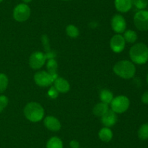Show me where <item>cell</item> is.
Instances as JSON below:
<instances>
[{"label":"cell","instance_id":"obj_26","mask_svg":"<svg viewBox=\"0 0 148 148\" xmlns=\"http://www.w3.org/2000/svg\"><path fill=\"white\" fill-rule=\"evenodd\" d=\"M41 41L43 45V48H44V49L46 50V52H50L51 49H50V46H49V40L48 36L45 34L43 35L41 38Z\"/></svg>","mask_w":148,"mask_h":148},{"label":"cell","instance_id":"obj_27","mask_svg":"<svg viewBox=\"0 0 148 148\" xmlns=\"http://www.w3.org/2000/svg\"><path fill=\"white\" fill-rule=\"evenodd\" d=\"M48 94H49V96L51 99H55L58 97L59 92H58L57 90L55 89L54 86H52L51 87V89H49V91H48Z\"/></svg>","mask_w":148,"mask_h":148},{"label":"cell","instance_id":"obj_21","mask_svg":"<svg viewBox=\"0 0 148 148\" xmlns=\"http://www.w3.org/2000/svg\"><path fill=\"white\" fill-rule=\"evenodd\" d=\"M139 139L141 140H147L148 139V123H144L142 125L137 131Z\"/></svg>","mask_w":148,"mask_h":148},{"label":"cell","instance_id":"obj_14","mask_svg":"<svg viewBox=\"0 0 148 148\" xmlns=\"http://www.w3.org/2000/svg\"><path fill=\"white\" fill-rule=\"evenodd\" d=\"M53 84H54L53 86L59 93H66L70 89V84L68 81L64 78L58 77L54 80Z\"/></svg>","mask_w":148,"mask_h":148},{"label":"cell","instance_id":"obj_29","mask_svg":"<svg viewBox=\"0 0 148 148\" xmlns=\"http://www.w3.org/2000/svg\"><path fill=\"white\" fill-rule=\"evenodd\" d=\"M71 148H79V143L77 140H72L69 142Z\"/></svg>","mask_w":148,"mask_h":148},{"label":"cell","instance_id":"obj_33","mask_svg":"<svg viewBox=\"0 0 148 148\" xmlns=\"http://www.w3.org/2000/svg\"><path fill=\"white\" fill-rule=\"evenodd\" d=\"M4 1V0H0V3H1V1Z\"/></svg>","mask_w":148,"mask_h":148},{"label":"cell","instance_id":"obj_25","mask_svg":"<svg viewBox=\"0 0 148 148\" xmlns=\"http://www.w3.org/2000/svg\"><path fill=\"white\" fill-rule=\"evenodd\" d=\"M9 103V100L7 96L0 95V113L3 111Z\"/></svg>","mask_w":148,"mask_h":148},{"label":"cell","instance_id":"obj_11","mask_svg":"<svg viewBox=\"0 0 148 148\" xmlns=\"http://www.w3.org/2000/svg\"><path fill=\"white\" fill-rule=\"evenodd\" d=\"M117 120H118V118H117L116 113L112 110H108L101 117V123L105 126V127L110 128L114 126L117 122Z\"/></svg>","mask_w":148,"mask_h":148},{"label":"cell","instance_id":"obj_3","mask_svg":"<svg viewBox=\"0 0 148 148\" xmlns=\"http://www.w3.org/2000/svg\"><path fill=\"white\" fill-rule=\"evenodd\" d=\"M24 115L30 122L40 121L44 117V109L39 103L31 102L27 103L24 108Z\"/></svg>","mask_w":148,"mask_h":148},{"label":"cell","instance_id":"obj_10","mask_svg":"<svg viewBox=\"0 0 148 148\" xmlns=\"http://www.w3.org/2000/svg\"><path fill=\"white\" fill-rule=\"evenodd\" d=\"M126 41L123 36L118 33L113 36L110 41V46L112 51L115 53H120L125 48Z\"/></svg>","mask_w":148,"mask_h":148},{"label":"cell","instance_id":"obj_22","mask_svg":"<svg viewBox=\"0 0 148 148\" xmlns=\"http://www.w3.org/2000/svg\"><path fill=\"white\" fill-rule=\"evenodd\" d=\"M66 33L71 38H77L79 35V29L74 25H69L66 26Z\"/></svg>","mask_w":148,"mask_h":148},{"label":"cell","instance_id":"obj_32","mask_svg":"<svg viewBox=\"0 0 148 148\" xmlns=\"http://www.w3.org/2000/svg\"><path fill=\"white\" fill-rule=\"evenodd\" d=\"M147 84H148V74H147Z\"/></svg>","mask_w":148,"mask_h":148},{"label":"cell","instance_id":"obj_8","mask_svg":"<svg viewBox=\"0 0 148 148\" xmlns=\"http://www.w3.org/2000/svg\"><path fill=\"white\" fill-rule=\"evenodd\" d=\"M35 83L41 87H46L50 86L54 81V79L49 73L42 71L37 72L34 75Z\"/></svg>","mask_w":148,"mask_h":148},{"label":"cell","instance_id":"obj_30","mask_svg":"<svg viewBox=\"0 0 148 148\" xmlns=\"http://www.w3.org/2000/svg\"><path fill=\"white\" fill-rule=\"evenodd\" d=\"M22 1H23V2L25 3V4H27V3L31 2V1H33V0H22Z\"/></svg>","mask_w":148,"mask_h":148},{"label":"cell","instance_id":"obj_12","mask_svg":"<svg viewBox=\"0 0 148 148\" xmlns=\"http://www.w3.org/2000/svg\"><path fill=\"white\" fill-rule=\"evenodd\" d=\"M43 123H44V126H46V129L52 131H58L60 130L61 127H62V125H61L59 119L53 117V116H46L43 120Z\"/></svg>","mask_w":148,"mask_h":148},{"label":"cell","instance_id":"obj_4","mask_svg":"<svg viewBox=\"0 0 148 148\" xmlns=\"http://www.w3.org/2000/svg\"><path fill=\"white\" fill-rule=\"evenodd\" d=\"M130 101L126 96L119 95L114 97L111 102V110L116 113H123L129 109Z\"/></svg>","mask_w":148,"mask_h":148},{"label":"cell","instance_id":"obj_2","mask_svg":"<svg viewBox=\"0 0 148 148\" xmlns=\"http://www.w3.org/2000/svg\"><path fill=\"white\" fill-rule=\"evenodd\" d=\"M114 72L118 76L124 79H130L134 77L136 73V68L132 62L129 60H121L114 65Z\"/></svg>","mask_w":148,"mask_h":148},{"label":"cell","instance_id":"obj_13","mask_svg":"<svg viewBox=\"0 0 148 148\" xmlns=\"http://www.w3.org/2000/svg\"><path fill=\"white\" fill-rule=\"evenodd\" d=\"M114 6L117 11L121 13H126L132 7L133 0H114Z\"/></svg>","mask_w":148,"mask_h":148},{"label":"cell","instance_id":"obj_9","mask_svg":"<svg viewBox=\"0 0 148 148\" xmlns=\"http://www.w3.org/2000/svg\"><path fill=\"white\" fill-rule=\"evenodd\" d=\"M111 28L117 33H124L127 28V22L121 15L117 14L113 16L111 19Z\"/></svg>","mask_w":148,"mask_h":148},{"label":"cell","instance_id":"obj_28","mask_svg":"<svg viewBox=\"0 0 148 148\" xmlns=\"http://www.w3.org/2000/svg\"><path fill=\"white\" fill-rule=\"evenodd\" d=\"M141 101L143 102L144 104H148V91H145V92L142 95Z\"/></svg>","mask_w":148,"mask_h":148},{"label":"cell","instance_id":"obj_7","mask_svg":"<svg viewBox=\"0 0 148 148\" xmlns=\"http://www.w3.org/2000/svg\"><path fill=\"white\" fill-rule=\"evenodd\" d=\"M46 57L43 52H35L31 54L29 58V65L30 68L34 70L41 68L45 65Z\"/></svg>","mask_w":148,"mask_h":148},{"label":"cell","instance_id":"obj_1","mask_svg":"<svg viewBox=\"0 0 148 148\" xmlns=\"http://www.w3.org/2000/svg\"><path fill=\"white\" fill-rule=\"evenodd\" d=\"M130 57L133 63L144 65L148 61V46L144 43L135 44L130 49Z\"/></svg>","mask_w":148,"mask_h":148},{"label":"cell","instance_id":"obj_34","mask_svg":"<svg viewBox=\"0 0 148 148\" xmlns=\"http://www.w3.org/2000/svg\"><path fill=\"white\" fill-rule=\"evenodd\" d=\"M147 7H148V5H147Z\"/></svg>","mask_w":148,"mask_h":148},{"label":"cell","instance_id":"obj_31","mask_svg":"<svg viewBox=\"0 0 148 148\" xmlns=\"http://www.w3.org/2000/svg\"><path fill=\"white\" fill-rule=\"evenodd\" d=\"M62 1H71V0H62Z\"/></svg>","mask_w":148,"mask_h":148},{"label":"cell","instance_id":"obj_23","mask_svg":"<svg viewBox=\"0 0 148 148\" xmlns=\"http://www.w3.org/2000/svg\"><path fill=\"white\" fill-rule=\"evenodd\" d=\"M9 80L7 75L0 73V94L4 92L8 86Z\"/></svg>","mask_w":148,"mask_h":148},{"label":"cell","instance_id":"obj_20","mask_svg":"<svg viewBox=\"0 0 148 148\" xmlns=\"http://www.w3.org/2000/svg\"><path fill=\"white\" fill-rule=\"evenodd\" d=\"M124 40L126 42L130 44H133L137 41V34L134 30H127L124 32Z\"/></svg>","mask_w":148,"mask_h":148},{"label":"cell","instance_id":"obj_16","mask_svg":"<svg viewBox=\"0 0 148 148\" xmlns=\"http://www.w3.org/2000/svg\"><path fill=\"white\" fill-rule=\"evenodd\" d=\"M108 110L109 109H108V104L103 102H100L95 104V107H93L92 112H93V114L95 115L98 116V117H102Z\"/></svg>","mask_w":148,"mask_h":148},{"label":"cell","instance_id":"obj_18","mask_svg":"<svg viewBox=\"0 0 148 148\" xmlns=\"http://www.w3.org/2000/svg\"><path fill=\"white\" fill-rule=\"evenodd\" d=\"M114 98V94L108 89H103L100 93V99L101 100V102L105 103L108 105L111 104Z\"/></svg>","mask_w":148,"mask_h":148},{"label":"cell","instance_id":"obj_5","mask_svg":"<svg viewBox=\"0 0 148 148\" xmlns=\"http://www.w3.org/2000/svg\"><path fill=\"white\" fill-rule=\"evenodd\" d=\"M30 8L27 4L21 3L15 6L13 10V17L17 22H25L30 17Z\"/></svg>","mask_w":148,"mask_h":148},{"label":"cell","instance_id":"obj_6","mask_svg":"<svg viewBox=\"0 0 148 148\" xmlns=\"http://www.w3.org/2000/svg\"><path fill=\"white\" fill-rule=\"evenodd\" d=\"M135 27L141 31L148 30V10H139L134 16Z\"/></svg>","mask_w":148,"mask_h":148},{"label":"cell","instance_id":"obj_24","mask_svg":"<svg viewBox=\"0 0 148 148\" xmlns=\"http://www.w3.org/2000/svg\"><path fill=\"white\" fill-rule=\"evenodd\" d=\"M133 5L138 10H145L148 5V0H133Z\"/></svg>","mask_w":148,"mask_h":148},{"label":"cell","instance_id":"obj_19","mask_svg":"<svg viewBox=\"0 0 148 148\" xmlns=\"http://www.w3.org/2000/svg\"><path fill=\"white\" fill-rule=\"evenodd\" d=\"M46 148H63V142L60 138L53 136L48 140Z\"/></svg>","mask_w":148,"mask_h":148},{"label":"cell","instance_id":"obj_15","mask_svg":"<svg viewBox=\"0 0 148 148\" xmlns=\"http://www.w3.org/2000/svg\"><path fill=\"white\" fill-rule=\"evenodd\" d=\"M113 132L108 127H103L98 132V136L100 139L104 142H108L112 139Z\"/></svg>","mask_w":148,"mask_h":148},{"label":"cell","instance_id":"obj_17","mask_svg":"<svg viewBox=\"0 0 148 148\" xmlns=\"http://www.w3.org/2000/svg\"><path fill=\"white\" fill-rule=\"evenodd\" d=\"M46 68H47V70L52 75V77L53 78V79H56V78H58L57 73H56V71H57L58 68V64L57 62L54 59H49L48 60L47 64H46Z\"/></svg>","mask_w":148,"mask_h":148}]
</instances>
